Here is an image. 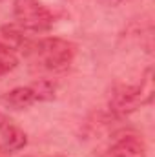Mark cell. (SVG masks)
<instances>
[{"label":"cell","mask_w":155,"mask_h":157,"mask_svg":"<svg viewBox=\"0 0 155 157\" xmlns=\"http://www.w3.org/2000/svg\"><path fill=\"white\" fill-rule=\"evenodd\" d=\"M57 95V84L51 80H37L28 86H18L2 97V102L13 110H26L37 102L51 101Z\"/></svg>","instance_id":"obj_4"},{"label":"cell","mask_w":155,"mask_h":157,"mask_svg":"<svg viewBox=\"0 0 155 157\" xmlns=\"http://www.w3.org/2000/svg\"><path fill=\"white\" fill-rule=\"evenodd\" d=\"M106 157H148V150L141 137L122 135L110 146Z\"/></svg>","instance_id":"obj_6"},{"label":"cell","mask_w":155,"mask_h":157,"mask_svg":"<svg viewBox=\"0 0 155 157\" xmlns=\"http://www.w3.org/2000/svg\"><path fill=\"white\" fill-rule=\"evenodd\" d=\"M152 99H153V71L152 68H148L139 84L115 88L110 99V110L117 115H128L139 110L141 106L152 102Z\"/></svg>","instance_id":"obj_2"},{"label":"cell","mask_w":155,"mask_h":157,"mask_svg":"<svg viewBox=\"0 0 155 157\" xmlns=\"http://www.w3.org/2000/svg\"><path fill=\"white\" fill-rule=\"evenodd\" d=\"M13 15H15L17 24L22 29L33 31V33L49 31L55 24L53 13L40 0H15Z\"/></svg>","instance_id":"obj_3"},{"label":"cell","mask_w":155,"mask_h":157,"mask_svg":"<svg viewBox=\"0 0 155 157\" xmlns=\"http://www.w3.org/2000/svg\"><path fill=\"white\" fill-rule=\"evenodd\" d=\"M24 53L33 70L59 73L71 66L77 48L70 40L59 37H46L35 42H28Z\"/></svg>","instance_id":"obj_1"},{"label":"cell","mask_w":155,"mask_h":157,"mask_svg":"<svg viewBox=\"0 0 155 157\" xmlns=\"http://www.w3.org/2000/svg\"><path fill=\"white\" fill-rule=\"evenodd\" d=\"M28 144V135L11 119L0 113V152L13 154Z\"/></svg>","instance_id":"obj_5"},{"label":"cell","mask_w":155,"mask_h":157,"mask_svg":"<svg viewBox=\"0 0 155 157\" xmlns=\"http://www.w3.org/2000/svg\"><path fill=\"white\" fill-rule=\"evenodd\" d=\"M100 2H104V4H108V6H120V4H124V2H128V0H100Z\"/></svg>","instance_id":"obj_8"},{"label":"cell","mask_w":155,"mask_h":157,"mask_svg":"<svg viewBox=\"0 0 155 157\" xmlns=\"http://www.w3.org/2000/svg\"><path fill=\"white\" fill-rule=\"evenodd\" d=\"M0 2H2V0H0Z\"/></svg>","instance_id":"obj_9"},{"label":"cell","mask_w":155,"mask_h":157,"mask_svg":"<svg viewBox=\"0 0 155 157\" xmlns=\"http://www.w3.org/2000/svg\"><path fill=\"white\" fill-rule=\"evenodd\" d=\"M17 66H18V57H17V53H15L11 48L0 44V77L7 75V73L13 71Z\"/></svg>","instance_id":"obj_7"}]
</instances>
